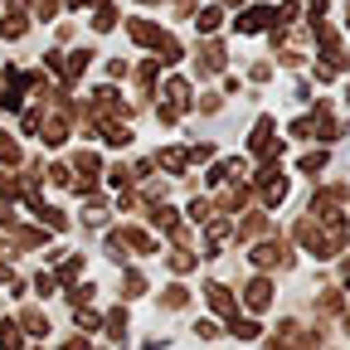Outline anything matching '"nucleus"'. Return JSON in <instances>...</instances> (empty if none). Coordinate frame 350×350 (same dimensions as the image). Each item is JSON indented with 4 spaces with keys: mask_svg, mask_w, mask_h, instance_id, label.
Instances as JSON below:
<instances>
[{
    "mask_svg": "<svg viewBox=\"0 0 350 350\" xmlns=\"http://www.w3.org/2000/svg\"><path fill=\"white\" fill-rule=\"evenodd\" d=\"M268 301H273V282H253V287H248V306H258V312H262Z\"/></svg>",
    "mask_w": 350,
    "mask_h": 350,
    "instance_id": "1",
    "label": "nucleus"
},
{
    "mask_svg": "<svg viewBox=\"0 0 350 350\" xmlns=\"http://www.w3.org/2000/svg\"><path fill=\"white\" fill-rule=\"evenodd\" d=\"M25 331H34V336H49V317L29 312V317H25Z\"/></svg>",
    "mask_w": 350,
    "mask_h": 350,
    "instance_id": "2",
    "label": "nucleus"
},
{
    "mask_svg": "<svg viewBox=\"0 0 350 350\" xmlns=\"http://www.w3.org/2000/svg\"><path fill=\"white\" fill-rule=\"evenodd\" d=\"M0 350H20V331L15 326H0Z\"/></svg>",
    "mask_w": 350,
    "mask_h": 350,
    "instance_id": "3",
    "label": "nucleus"
},
{
    "mask_svg": "<svg viewBox=\"0 0 350 350\" xmlns=\"http://www.w3.org/2000/svg\"><path fill=\"white\" fill-rule=\"evenodd\" d=\"M83 331H98V312H83V306H78V317H73Z\"/></svg>",
    "mask_w": 350,
    "mask_h": 350,
    "instance_id": "4",
    "label": "nucleus"
},
{
    "mask_svg": "<svg viewBox=\"0 0 350 350\" xmlns=\"http://www.w3.org/2000/svg\"><path fill=\"white\" fill-rule=\"evenodd\" d=\"M64 350H88V340H68V345H64Z\"/></svg>",
    "mask_w": 350,
    "mask_h": 350,
    "instance_id": "5",
    "label": "nucleus"
}]
</instances>
